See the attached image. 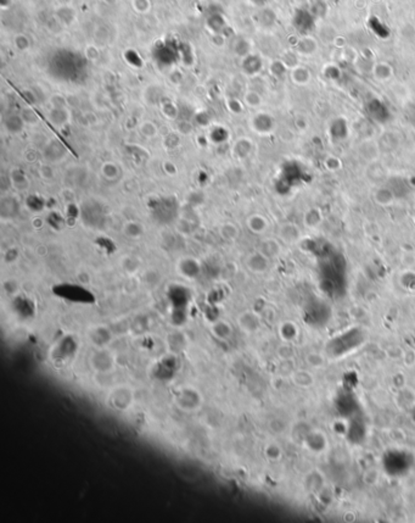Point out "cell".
Here are the masks:
<instances>
[{
    "label": "cell",
    "mask_w": 415,
    "mask_h": 523,
    "mask_svg": "<svg viewBox=\"0 0 415 523\" xmlns=\"http://www.w3.org/2000/svg\"><path fill=\"white\" fill-rule=\"evenodd\" d=\"M15 45L19 50L26 51L28 48H30L31 42H30V39H28V37H26L25 34H17V36L15 37Z\"/></svg>",
    "instance_id": "f35d334b"
},
{
    "label": "cell",
    "mask_w": 415,
    "mask_h": 523,
    "mask_svg": "<svg viewBox=\"0 0 415 523\" xmlns=\"http://www.w3.org/2000/svg\"><path fill=\"white\" fill-rule=\"evenodd\" d=\"M253 151V142L250 138H240L234 143L233 145V154L235 155L238 159H246L249 157Z\"/></svg>",
    "instance_id": "e0dca14e"
},
{
    "label": "cell",
    "mask_w": 415,
    "mask_h": 523,
    "mask_svg": "<svg viewBox=\"0 0 415 523\" xmlns=\"http://www.w3.org/2000/svg\"><path fill=\"white\" fill-rule=\"evenodd\" d=\"M357 149H358L359 156L363 160L367 161V162H373V161L379 160V155L381 154L377 140L370 139V138L363 140Z\"/></svg>",
    "instance_id": "52a82bcc"
},
{
    "label": "cell",
    "mask_w": 415,
    "mask_h": 523,
    "mask_svg": "<svg viewBox=\"0 0 415 523\" xmlns=\"http://www.w3.org/2000/svg\"><path fill=\"white\" fill-rule=\"evenodd\" d=\"M212 333L216 338L227 340L232 335L233 328L227 321H216L212 326Z\"/></svg>",
    "instance_id": "603a6c76"
},
{
    "label": "cell",
    "mask_w": 415,
    "mask_h": 523,
    "mask_svg": "<svg viewBox=\"0 0 415 523\" xmlns=\"http://www.w3.org/2000/svg\"><path fill=\"white\" fill-rule=\"evenodd\" d=\"M250 125L252 131L256 132L257 134L268 136V134H272L275 131L276 121L272 114L261 111V113L253 115Z\"/></svg>",
    "instance_id": "6da1fadb"
},
{
    "label": "cell",
    "mask_w": 415,
    "mask_h": 523,
    "mask_svg": "<svg viewBox=\"0 0 415 523\" xmlns=\"http://www.w3.org/2000/svg\"><path fill=\"white\" fill-rule=\"evenodd\" d=\"M89 362H90L91 367L100 373H109L110 371L114 370L115 366L114 358H112L110 353L103 349L94 352L90 355V358H89Z\"/></svg>",
    "instance_id": "3957f363"
},
{
    "label": "cell",
    "mask_w": 415,
    "mask_h": 523,
    "mask_svg": "<svg viewBox=\"0 0 415 523\" xmlns=\"http://www.w3.org/2000/svg\"><path fill=\"white\" fill-rule=\"evenodd\" d=\"M221 235L227 240H235L239 235V228L234 223L227 222L221 227Z\"/></svg>",
    "instance_id": "4dcf8cb0"
},
{
    "label": "cell",
    "mask_w": 415,
    "mask_h": 523,
    "mask_svg": "<svg viewBox=\"0 0 415 523\" xmlns=\"http://www.w3.org/2000/svg\"><path fill=\"white\" fill-rule=\"evenodd\" d=\"M324 221V214L323 210L319 206H310L303 212L302 216V222L303 226L308 229H316L322 225Z\"/></svg>",
    "instance_id": "9c48e42d"
},
{
    "label": "cell",
    "mask_w": 415,
    "mask_h": 523,
    "mask_svg": "<svg viewBox=\"0 0 415 523\" xmlns=\"http://www.w3.org/2000/svg\"><path fill=\"white\" fill-rule=\"evenodd\" d=\"M4 126H5V128H7L8 132H10V133H13V134H17V133H20L22 129H24L25 121H24V119H22L21 114L20 115L13 114V115H9L7 119H5Z\"/></svg>",
    "instance_id": "7402d4cb"
},
{
    "label": "cell",
    "mask_w": 415,
    "mask_h": 523,
    "mask_svg": "<svg viewBox=\"0 0 415 523\" xmlns=\"http://www.w3.org/2000/svg\"><path fill=\"white\" fill-rule=\"evenodd\" d=\"M163 168H165V171L167 172L168 175H171V176H173V175H177V167H175V165L173 162H171V161H166L165 163H163Z\"/></svg>",
    "instance_id": "7dc6e473"
},
{
    "label": "cell",
    "mask_w": 415,
    "mask_h": 523,
    "mask_svg": "<svg viewBox=\"0 0 415 523\" xmlns=\"http://www.w3.org/2000/svg\"><path fill=\"white\" fill-rule=\"evenodd\" d=\"M122 231L123 234L126 237L131 238V239H138L144 233L143 226L139 222H137V221H128V222H126Z\"/></svg>",
    "instance_id": "484cf974"
},
{
    "label": "cell",
    "mask_w": 415,
    "mask_h": 523,
    "mask_svg": "<svg viewBox=\"0 0 415 523\" xmlns=\"http://www.w3.org/2000/svg\"><path fill=\"white\" fill-rule=\"evenodd\" d=\"M15 173H13V177H11V180H13V183L14 186L16 187V188L19 189H26L28 187V180L27 177L25 176V173L22 171H15Z\"/></svg>",
    "instance_id": "d590c367"
},
{
    "label": "cell",
    "mask_w": 415,
    "mask_h": 523,
    "mask_svg": "<svg viewBox=\"0 0 415 523\" xmlns=\"http://www.w3.org/2000/svg\"><path fill=\"white\" fill-rule=\"evenodd\" d=\"M244 103L247 106H249V108L257 109V108H259V106L262 105V103H263V99H262L261 94H259L258 92H256V91H247L246 93H245V96H244Z\"/></svg>",
    "instance_id": "f546056e"
},
{
    "label": "cell",
    "mask_w": 415,
    "mask_h": 523,
    "mask_svg": "<svg viewBox=\"0 0 415 523\" xmlns=\"http://www.w3.org/2000/svg\"><path fill=\"white\" fill-rule=\"evenodd\" d=\"M293 123H295L296 129H297L298 132H301V133H304V132L308 131V128H309V121H308L307 117L301 116V115L295 117Z\"/></svg>",
    "instance_id": "74e56055"
},
{
    "label": "cell",
    "mask_w": 415,
    "mask_h": 523,
    "mask_svg": "<svg viewBox=\"0 0 415 523\" xmlns=\"http://www.w3.org/2000/svg\"><path fill=\"white\" fill-rule=\"evenodd\" d=\"M123 267H125V270L128 274H134L135 271H138L139 264L133 257H126L125 263H123Z\"/></svg>",
    "instance_id": "60d3db41"
},
{
    "label": "cell",
    "mask_w": 415,
    "mask_h": 523,
    "mask_svg": "<svg viewBox=\"0 0 415 523\" xmlns=\"http://www.w3.org/2000/svg\"><path fill=\"white\" fill-rule=\"evenodd\" d=\"M399 143L400 139L396 132H385L377 140L380 151L385 154H390L392 151L396 150L399 146Z\"/></svg>",
    "instance_id": "7c38bea8"
},
{
    "label": "cell",
    "mask_w": 415,
    "mask_h": 523,
    "mask_svg": "<svg viewBox=\"0 0 415 523\" xmlns=\"http://www.w3.org/2000/svg\"><path fill=\"white\" fill-rule=\"evenodd\" d=\"M296 51L302 56H312L318 51V43L312 37H305L298 42Z\"/></svg>",
    "instance_id": "44dd1931"
},
{
    "label": "cell",
    "mask_w": 415,
    "mask_h": 523,
    "mask_svg": "<svg viewBox=\"0 0 415 523\" xmlns=\"http://www.w3.org/2000/svg\"><path fill=\"white\" fill-rule=\"evenodd\" d=\"M269 260L270 258H268L266 255L257 250L246 258V266L253 274H264L269 267Z\"/></svg>",
    "instance_id": "ba28073f"
},
{
    "label": "cell",
    "mask_w": 415,
    "mask_h": 523,
    "mask_svg": "<svg viewBox=\"0 0 415 523\" xmlns=\"http://www.w3.org/2000/svg\"><path fill=\"white\" fill-rule=\"evenodd\" d=\"M133 9L137 11L138 14H146L149 13L150 8H151V3L150 0H133L132 2Z\"/></svg>",
    "instance_id": "8d00e7d4"
},
{
    "label": "cell",
    "mask_w": 415,
    "mask_h": 523,
    "mask_svg": "<svg viewBox=\"0 0 415 523\" xmlns=\"http://www.w3.org/2000/svg\"><path fill=\"white\" fill-rule=\"evenodd\" d=\"M228 106H229V110L232 111V113H234V114H240L241 111H243V109H244V106H243V104H241V102H239L238 99L229 100V103H228Z\"/></svg>",
    "instance_id": "ee69618b"
},
{
    "label": "cell",
    "mask_w": 415,
    "mask_h": 523,
    "mask_svg": "<svg viewBox=\"0 0 415 523\" xmlns=\"http://www.w3.org/2000/svg\"><path fill=\"white\" fill-rule=\"evenodd\" d=\"M323 167L327 169L330 173H336V172L341 171L344 168V162L336 155L329 154L323 159Z\"/></svg>",
    "instance_id": "cb8c5ba5"
},
{
    "label": "cell",
    "mask_w": 415,
    "mask_h": 523,
    "mask_svg": "<svg viewBox=\"0 0 415 523\" xmlns=\"http://www.w3.org/2000/svg\"><path fill=\"white\" fill-rule=\"evenodd\" d=\"M247 228L250 229V232H252L253 234H263L267 231L268 227H269V222L263 215L261 214H253L247 218Z\"/></svg>",
    "instance_id": "2e32d148"
},
{
    "label": "cell",
    "mask_w": 415,
    "mask_h": 523,
    "mask_svg": "<svg viewBox=\"0 0 415 523\" xmlns=\"http://www.w3.org/2000/svg\"><path fill=\"white\" fill-rule=\"evenodd\" d=\"M140 133L145 138H148V139L155 138L158 133L156 123H154L152 121H144L140 125Z\"/></svg>",
    "instance_id": "1f68e13d"
},
{
    "label": "cell",
    "mask_w": 415,
    "mask_h": 523,
    "mask_svg": "<svg viewBox=\"0 0 415 523\" xmlns=\"http://www.w3.org/2000/svg\"><path fill=\"white\" fill-rule=\"evenodd\" d=\"M305 360H307L308 364L313 367H319L324 365V359H323V356L319 354H314V353L305 356Z\"/></svg>",
    "instance_id": "b9f144b4"
},
{
    "label": "cell",
    "mask_w": 415,
    "mask_h": 523,
    "mask_svg": "<svg viewBox=\"0 0 415 523\" xmlns=\"http://www.w3.org/2000/svg\"><path fill=\"white\" fill-rule=\"evenodd\" d=\"M371 74L377 82H388L394 74V68L391 64L385 61L375 62L371 67Z\"/></svg>",
    "instance_id": "5bb4252c"
},
{
    "label": "cell",
    "mask_w": 415,
    "mask_h": 523,
    "mask_svg": "<svg viewBox=\"0 0 415 523\" xmlns=\"http://www.w3.org/2000/svg\"><path fill=\"white\" fill-rule=\"evenodd\" d=\"M90 339L93 340L94 344L102 346L110 341L111 333L106 327H96V328L90 333Z\"/></svg>",
    "instance_id": "d4e9b609"
},
{
    "label": "cell",
    "mask_w": 415,
    "mask_h": 523,
    "mask_svg": "<svg viewBox=\"0 0 415 523\" xmlns=\"http://www.w3.org/2000/svg\"><path fill=\"white\" fill-rule=\"evenodd\" d=\"M85 56L88 57L89 60H91V61H95V60L99 57V49L94 47V45H88V47L85 48Z\"/></svg>",
    "instance_id": "7bdbcfd3"
},
{
    "label": "cell",
    "mask_w": 415,
    "mask_h": 523,
    "mask_svg": "<svg viewBox=\"0 0 415 523\" xmlns=\"http://www.w3.org/2000/svg\"><path fill=\"white\" fill-rule=\"evenodd\" d=\"M175 402L179 406V409L186 411V412H192V411L197 410L200 407L201 396L195 389L185 388V389L180 390L177 399H175Z\"/></svg>",
    "instance_id": "7a4b0ae2"
},
{
    "label": "cell",
    "mask_w": 415,
    "mask_h": 523,
    "mask_svg": "<svg viewBox=\"0 0 415 523\" xmlns=\"http://www.w3.org/2000/svg\"><path fill=\"white\" fill-rule=\"evenodd\" d=\"M132 400H133V398H132L131 390L126 389V388H120V389H116L114 393H112V396H111L112 405H114L116 409L121 410V411L128 409Z\"/></svg>",
    "instance_id": "9a60e30c"
},
{
    "label": "cell",
    "mask_w": 415,
    "mask_h": 523,
    "mask_svg": "<svg viewBox=\"0 0 415 523\" xmlns=\"http://www.w3.org/2000/svg\"><path fill=\"white\" fill-rule=\"evenodd\" d=\"M65 154V149L62 148L61 144H59L57 142H51L48 145L47 150H45V157L49 161H56L60 160Z\"/></svg>",
    "instance_id": "83f0119b"
},
{
    "label": "cell",
    "mask_w": 415,
    "mask_h": 523,
    "mask_svg": "<svg viewBox=\"0 0 415 523\" xmlns=\"http://www.w3.org/2000/svg\"><path fill=\"white\" fill-rule=\"evenodd\" d=\"M290 79L295 85L304 87L312 80V72L307 66L296 65L290 68Z\"/></svg>",
    "instance_id": "30bf717a"
},
{
    "label": "cell",
    "mask_w": 415,
    "mask_h": 523,
    "mask_svg": "<svg viewBox=\"0 0 415 523\" xmlns=\"http://www.w3.org/2000/svg\"><path fill=\"white\" fill-rule=\"evenodd\" d=\"M178 271L180 272L181 276H184L185 278L192 280L196 278L201 272V266L198 264V261H196L195 258L186 257L183 258L179 264H178Z\"/></svg>",
    "instance_id": "4fadbf2b"
},
{
    "label": "cell",
    "mask_w": 415,
    "mask_h": 523,
    "mask_svg": "<svg viewBox=\"0 0 415 523\" xmlns=\"http://www.w3.org/2000/svg\"><path fill=\"white\" fill-rule=\"evenodd\" d=\"M365 176L374 185L381 186L387 180L388 169L379 160H376L373 162H368L367 168H365Z\"/></svg>",
    "instance_id": "8992f818"
},
{
    "label": "cell",
    "mask_w": 415,
    "mask_h": 523,
    "mask_svg": "<svg viewBox=\"0 0 415 523\" xmlns=\"http://www.w3.org/2000/svg\"><path fill=\"white\" fill-rule=\"evenodd\" d=\"M287 65L285 64V62L282 61H276L272 62V65H270V73L273 74V76L276 77V78H281V77L285 76V73L287 72Z\"/></svg>",
    "instance_id": "836d02e7"
},
{
    "label": "cell",
    "mask_w": 415,
    "mask_h": 523,
    "mask_svg": "<svg viewBox=\"0 0 415 523\" xmlns=\"http://www.w3.org/2000/svg\"><path fill=\"white\" fill-rule=\"evenodd\" d=\"M238 324L240 327L241 330H244L245 333H255L256 330L259 328V324H261V320H259V316L253 311H245L239 316L238 318Z\"/></svg>",
    "instance_id": "8fae6325"
},
{
    "label": "cell",
    "mask_w": 415,
    "mask_h": 523,
    "mask_svg": "<svg viewBox=\"0 0 415 523\" xmlns=\"http://www.w3.org/2000/svg\"><path fill=\"white\" fill-rule=\"evenodd\" d=\"M292 379H293V382H295V383L299 387H309V386H312L313 382H314L313 376L309 375L307 371H303V370L296 371V372L292 375Z\"/></svg>",
    "instance_id": "f1b7e54d"
},
{
    "label": "cell",
    "mask_w": 415,
    "mask_h": 523,
    "mask_svg": "<svg viewBox=\"0 0 415 523\" xmlns=\"http://www.w3.org/2000/svg\"><path fill=\"white\" fill-rule=\"evenodd\" d=\"M168 343L169 345L173 347L174 352H180V350H183L184 347H185L186 340L185 338H184V335H181L180 333H174V334L169 335Z\"/></svg>",
    "instance_id": "d6a6232c"
},
{
    "label": "cell",
    "mask_w": 415,
    "mask_h": 523,
    "mask_svg": "<svg viewBox=\"0 0 415 523\" xmlns=\"http://www.w3.org/2000/svg\"><path fill=\"white\" fill-rule=\"evenodd\" d=\"M279 238L280 240L284 241L286 244H296L297 241L301 240L302 238V231L299 228V226L296 222L292 221H286V222H282L279 226L278 231Z\"/></svg>",
    "instance_id": "277c9868"
},
{
    "label": "cell",
    "mask_w": 415,
    "mask_h": 523,
    "mask_svg": "<svg viewBox=\"0 0 415 523\" xmlns=\"http://www.w3.org/2000/svg\"><path fill=\"white\" fill-rule=\"evenodd\" d=\"M39 172H40V176H42L43 178H45V180H51V178L54 177L53 168H51L49 165H43L42 167H40Z\"/></svg>",
    "instance_id": "bcb514c9"
},
{
    "label": "cell",
    "mask_w": 415,
    "mask_h": 523,
    "mask_svg": "<svg viewBox=\"0 0 415 523\" xmlns=\"http://www.w3.org/2000/svg\"><path fill=\"white\" fill-rule=\"evenodd\" d=\"M48 119L53 125L62 127L70 121V113L66 108H60V106H54L48 114Z\"/></svg>",
    "instance_id": "d6986e66"
},
{
    "label": "cell",
    "mask_w": 415,
    "mask_h": 523,
    "mask_svg": "<svg viewBox=\"0 0 415 523\" xmlns=\"http://www.w3.org/2000/svg\"><path fill=\"white\" fill-rule=\"evenodd\" d=\"M409 183H410L413 187H415V176H411L410 178H409Z\"/></svg>",
    "instance_id": "c3c4849f"
},
{
    "label": "cell",
    "mask_w": 415,
    "mask_h": 523,
    "mask_svg": "<svg viewBox=\"0 0 415 523\" xmlns=\"http://www.w3.org/2000/svg\"><path fill=\"white\" fill-rule=\"evenodd\" d=\"M162 110H163V114H165L167 117H169L171 120H173L171 111L174 114V116H177V106L173 104V103H166V104L163 105Z\"/></svg>",
    "instance_id": "f6af8a7d"
},
{
    "label": "cell",
    "mask_w": 415,
    "mask_h": 523,
    "mask_svg": "<svg viewBox=\"0 0 415 523\" xmlns=\"http://www.w3.org/2000/svg\"><path fill=\"white\" fill-rule=\"evenodd\" d=\"M373 201L380 208H390L396 203L397 198L393 189L388 186H379L371 194Z\"/></svg>",
    "instance_id": "5b68a950"
},
{
    "label": "cell",
    "mask_w": 415,
    "mask_h": 523,
    "mask_svg": "<svg viewBox=\"0 0 415 523\" xmlns=\"http://www.w3.org/2000/svg\"><path fill=\"white\" fill-rule=\"evenodd\" d=\"M258 250L262 254L266 255L268 258H273L280 255L281 245L274 238H267V239L261 241Z\"/></svg>",
    "instance_id": "ac0fdd59"
},
{
    "label": "cell",
    "mask_w": 415,
    "mask_h": 523,
    "mask_svg": "<svg viewBox=\"0 0 415 523\" xmlns=\"http://www.w3.org/2000/svg\"><path fill=\"white\" fill-rule=\"evenodd\" d=\"M243 68L249 76H255L259 73L263 68V61L257 55H247L245 56L243 61Z\"/></svg>",
    "instance_id": "ffe728a7"
},
{
    "label": "cell",
    "mask_w": 415,
    "mask_h": 523,
    "mask_svg": "<svg viewBox=\"0 0 415 523\" xmlns=\"http://www.w3.org/2000/svg\"><path fill=\"white\" fill-rule=\"evenodd\" d=\"M280 330H281V335L285 339H291V338L296 337V334H297V332H298L297 327H296V324L293 323V322H285V323H282L280 327Z\"/></svg>",
    "instance_id": "e575fe53"
},
{
    "label": "cell",
    "mask_w": 415,
    "mask_h": 523,
    "mask_svg": "<svg viewBox=\"0 0 415 523\" xmlns=\"http://www.w3.org/2000/svg\"><path fill=\"white\" fill-rule=\"evenodd\" d=\"M101 173L105 180L116 181L118 176H120L121 169H120V167H118L117 163L112 162V161H108V162H105L102 165Z\"/></svg>",
    "instance_id": "4316f807"
},
{
    "label": "cell",
    "mask_w": 415,
    "mask_h": 523,
    "mask_svg": "<svg viewBox=\"0 0 415 523\" xmlns=\"http://www.w3.org/2000/svg\"><path fill=\"white\" fill-rule=\"evenodd\" d=\"M21 116H22V119H24L25 123H31V125H36V123L38 122V116H37L36 113H34L33 110H31L30 108L25 109V110L22 111Z\"/></svg>",
    "instance_id": "ab89813d"
}]
</instances>
